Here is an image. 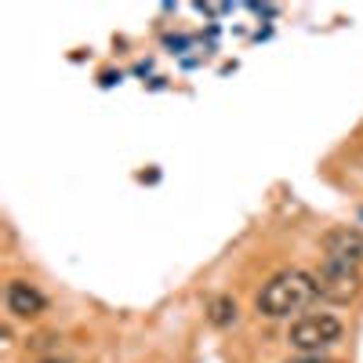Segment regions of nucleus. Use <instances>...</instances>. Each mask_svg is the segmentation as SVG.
Instances as JSON below:
<instances>
[{"label": "nucleus", "mask_w": 363, "mask_h": 363, "mask_svg": "<svg viewBox=\"0 0 363 363\" xmlns=\"http://www.w3.org/2000/svg\"><path fill=\"white\" fill-rule=\"evenodd\" d=\"M313 298H320L313 272H306V269H284V272H277V277L258 291L255 306H258V316H265V320H284L291 313H301Z\"/></svg>", "instance_id": "f257e3e1"}, {"label": "nucleus", "mask_w": 363, "mask_h": 363, "mask_svg": "<svg viewBox=\"0 0 363 363\" xmlns=\"http://www.w3.org/2000/svg\"><path fill=\"white\" fill-rule=\"evenodd\" d=\"M342 335H345V323L338 316H330V313H309V316H301V320L291 323L287 342L301 356H320L323 349L338 345Z\"/></svg>", "instance_id": "f03ea898"}, {"label": "nucleus", "mask_w": 363, "mask_h": 363, "mask_svg": "<svg viewBox=\"0 0 363 363\" xmlns=\"http://www.w3.org/2000/svg\"><path fill=\"white\" fill-rule=\"evenodd\" d=\"M316 277V294L323 301H335V306H345L359 294V272L352 265H342V262H327L313 272Z\"/></svg>", "instance_id": "7ed1b4c3"}, {"label": "nucleus", "mask_w": 363, "mask_h": 363, "mask_svg": "<svg viewBox=\"0 0 363 363\" xmlns=\"http://www.w3.org/2000/svg\"><path fill=\"white\" fill-rule=\"evenodd\" d=\"M320 247H323L327 262H342V265L356 269L363 262V229H349V225L330 229V233H323Z\"/></svg>", "instance_id": "20e7f679"}, {"label": "nucleus", "mask_w": 363, "mask_h": 363, "mask_svg": "<svg viewBox=\"0 0 363 363\" xmlns=\"http://www.w3.org/2000/svg\"><path fill=\"white\" fill-rule=\"evenodd\" d=\"M4 298H8V313L18 316V320H33V316H40L48 309V298L29 280H11L8 291H4Z\"/></svg>", "instance_id": "39448f33"}, {"label": "nucleus", "mask_w": 363, "mask_h": 363, "mask_svg": "<svg viewBox=\"0 0 363 363\" xmlns=\"http://www.w3.org/2000/svg\"><path fill=\"white\" fill-rule=\"evenodd\" d=\"M236 320H240V306H236L233 294H215L207 301V323L211 327L229 330V327H236Z\"/></svg>", "instance_id": "423d86ee"}, {"label": "nucleus", "mask_w": 363, "mask_h": 363, "mask_svg": "<svg viewBox=\"0 0 363 363\" xmlns=\"http://www.w3.org/2000/svg\"><path fill=\"white\" fill-rule=\"evenodd\" d=\"M40 363H73V359H62V356H48V359H40Z\"/></svg>", "instance_id": "0eeeda50"}, {"label": "nucleus", "mask_w": 363, "mask_h": 363, "mask_svg": "<svg viewBox=\"0 0 363 363\" xmlns=\"http://www.w3.org/2000/svg\"><path fill=\"white\" fill-rule=\"evenodd\" d=\"M294 363H320V359H313V356H301V359H294Z\"/></svg>", "instance_id": "6e6552de"}, {"label": "nucleus", "mask_w": 363, "mask_h": 363, "mask_svg": "<svg viewBox=\"0 0 363 363\" xmlns=\"http://www.w3.org/2000/svg\"><path fill=\"white\" fill-rule=\"evenodd\" d=\"M359 225H363V207H359Z\"/></svg>", "instance_id": "1a4fd4ad"}, {"label": "nucleus", "mask_w": 363, "mask_h": 363, "mask_svg": "<svg viewBox=\"0 0 363 363\" xmlns=\"http://www.w3.org/2000/svg\"><path fill=\"white\" fill-rule=\"evenodd\" d=\"M320 363H338V359H320Z\"/></svg>", "instance_id": "9d476101"}]
</instances>
